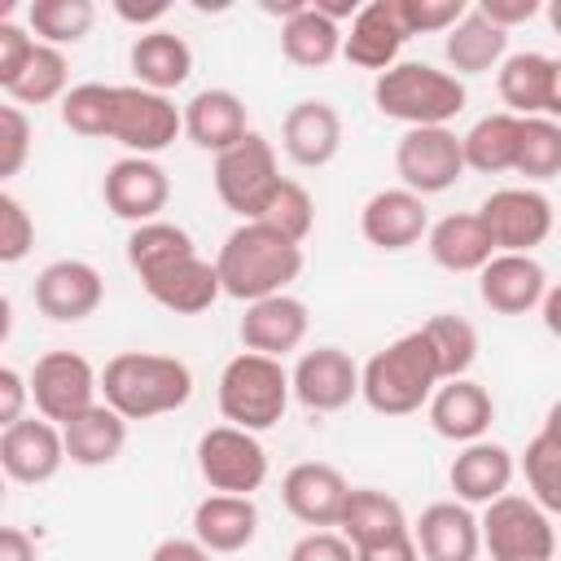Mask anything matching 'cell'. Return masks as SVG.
<instances>
[{"instance_id":"6da1fadb","label":"cell","mask_w":561,"mask_h":561,"mask_svg":"<svg viewBox=\"0 0 561 561\" xmlns=\"http://www.w3.org/2000/svg\"><path fill=\"white\" fill-rule=\"evenodd\" d=\"M215 267H219L224 294L250 307L259 298L285 294L289 280H298V272H302V245L285 241L280 232H272L259 219H245V224H237L224 237Z\"/></svg>"},{"instance_id":"7a4b0ae2","label":"cell","mask_w":561,"mask_h":561,"mask_svg":"<svg viewBox=\"0 0 561 561\" xmlns=\"http://www.w3.org/2000/svg\"><path fill=\"white\" fill-rule=\"evenodd\" d=\"M101 394L127 421H153V416L180 412L193 399V373L175 355L118 351L101 368Z\"/></svg>"},{"instance_id":"3957f363","label":"cell","mask_w":561,"mask_h":561,"mask_svg":"<svg viewBox=\"0 0 561 561\" xmlns=\"http://www.w3.org/2000/svg\"><path fill=\"white\" fill-rule=\"evenodd\" d=\"M438 386H443V373H438L425 329L394 337L359 368V394L381 416H412V412L430 408Z\"/></svg>"},{"instance_id":"277c9868","label":"cell","mask_w":561,"mask_h":561,"mask_svg":"<svg viewBox=\"0 0 561 561\" xmlns=\"http://www.w3.org/2000/svg\"><path fill=\"white\" fill-rule=\"evenodd\" d=\"M469 92L451 70L425 61H399L373 83V105L403 127H447L465 110Z\"/></svg>"},{"instance_id":"5b68a950","label":"cell","mask_w":561,"mask_h":561,"mask_svg":"<svg viewBox=\"0 0 561 561\" xmlns=\"http://www.w3.org/2000/svg\"><path fill=\"white\" fill-rule=\"evenodd\" d=\"M289 399H294V381L285 364L272 355L241 351L219 373V412L237 430H250V434L272 430L285 416Z\"/></svg>"},{"instance_id":"8992f818","label":"cell","mask_w":561,"mask_h":561,"mask_svg":"<svg viewBox=\"0 0 561 561\" xmlns=\"http://www.w3.org/2000/svg\"><path fill=\"white\" fill-rule=\"evenodd\" d=\"M280 180L285 175L276 167V149L259 131H250L241 145H232V149H224L215 158V193L232 215H241V224L259 219L267 210V202L280 188Z\"/></svg>"},{"instance_id":"52a82bcc","label":"cell","mask_w":561,"mask_h":561,"mask_svg":"<svg viewBox=\"0 0 561 561\" xmlns=\"http://www.w3.org/2000/svg\"><path fill=\"white\" fill-rule=\"evenodd\" d=\"M482 522V548L491 561H552L557 552V530L552 513H543L530 495H500L486 504Z\"/></svg>"},{"instance_id":"ba28073f","label":"cell","mask_w":561,"mask_h":561,"mask_svg":"<svg viewBox=\"0 0 561 561\" xmlns=\"http://www.w3.org/2000/svg\"><path fill=\"white\" fill-rule=\"evenodd\" d=\"M101 373L79 355V351H48L31 368V403L44 421L70 425L88 408H96Z\"/></svg>"},{"instance_id":"9c48e42d","label":"cell","mask_w":561,"mask_h":561,"mask_svg":"<svg viewBox=\"0 0 561 561\" xmlns=\"http://www.w3.org/2000/svg\"><path fill=\"white\" fill-rule=\"evenodd\" d=\"M197 469L219 495H250L267 482V447L259 434L237 425H215L197 438Z\"/></svg>"},{"instance_id":"30bf717a","label":"cell","mask_w":561,"mask_h":561,"mask_svg":"<svg viewBox=\"0 0 561 561\" xmlns=\"http://www.w3.org/2000/svg\"><path fill=\"white\" fill-rule=\"evenodd\" d=\"M184 131V110L167 92H149L140 83H118L114 96V127L110 140H118L136 158L162 153Z\"/></svg>"},{"instance_id":"8fae6325","label":"cell","mask_w":561,"mask_h":561,"mask_svg":"<svg viewBox=\"0 0 561 561\" xmlns=\"http://www.w3.org/2000/svg\"><path fill=\"white\" fill-rule=\"evenodd\" d=\"M394 171L403 188L434 197L447 193L469 167H465V145L451 127H408L394 145Z\"/></svg>"},{"instance_id":"7c38bea8","label":"cell","mask_w":561,"mask_h":561,"mask_svg":"<svg viewBox=\"0 0 561 561\" xmlns=\"http://www.w3.org/2000/svg\"><path fill=\"white\" fill-rule=\"evenodd\" d=\"M495 254H530L535 245H543L552 237V202L539 188H495L482 206H478Z\"/></svg>"},{"instance_id":"4fadbf2b","label":"cell","mask_w":561,"mask_h":561,"mask_svg":"<svg viewBox=\"0 0 561 561\" xmlns=\"http://www.w3.org/2000/svg\"><path fill=\"white\" fill-rule=\"evenodd\" d=\"M66 460H70L66 456V434H61V425H53L44 416H22L18 425L0 430V465L22 486L53 482Z\"/></svg>"},{"instance_id":"5bb4252c","label":"cell","mask_w":561,"mask_h":561,"mask_svg":"<svg viewBox=\"0 0 561 561\" xmlns=\"http://www.w3.org/2000/svg\"><path fill=\"white\" fill-rule=\"evenodd\" d=\"M289 381L307 412H342L359 394V364L342 346H316L298 355Z\"/></svg>"},{"instance_id":"9a60e30c","label":"cell","mask_w":561,"mask_h":561,"mask_svg":"<svg viewBox=\"0 0 561 561\" xmlns=\"http://www.w3.org/2000/svg\"><path fill=\"white\" fill-rule=\"evenodd\" d=\"M280 500H285V508H289L302 526L329 530V526L342 522V508H346V500H351V482L342 478V469H333V465H324V460H302V465H294V469L285 473Z\"/></svg>"},{"instance_id":"2e32d148","label":"cell","mask_w":561,"mask_h":561,"mask_svg":"<svg viewBox=\"0 0 561 561\" xmlns=\"http://www.w3.org/2000/svg\"><path fill=\"white\" fill-rule=\"evenodd\" d=\"M101 197H105V206H110L118 219H127V224H153L158 210H162L167 197H171V180H167V171H162L153 158L127 153V158H118V162L105 171Z\"/></svg>"},{"instance_id":"e0dca14e","label":"cell","mask_w":561,"mask_h":561,"mask_svg":"<svg viewBox=\"0 0 561 561\" xmlns=\"http://www.w3.org/2000/svg\"><path fill=\"white\" fill-rule=\"evenodd\" d=\"M105 298V280L83 259H57L35 276V307L57 324L88 320Z\"/></svg>"},{"instance_id":"ac0fdd59","label":"cell","mask_w":561,"mask_h":561,"mask_svg":"<svg viewBox=\"0 0 561 561\" xmlns=\"http://www.w3.org/2000/svg\"><path fill=\"white\" fill-rule=\"evenodd\" d=\"M359 232L368 245L377 250H408L416 245L421 237H430V210H425V197L412 193V188H381L364 202L359 210Z\"/></svg>"},{"instance_id":"d6986e66","label":"cell","mask_w":561,"mask_h":561,"mask_svg":"<svg viewBox=\"0 0 561 561\" xmlns=\"http://www.w3.org/2000/svg\"><path fill=\"white\" fill-rule=\"evenodd\" d=\"M311 329V316H307V302L294 298V294H272V298H259L245 307L237 333H241V346L254 351V355H289L302 346Z\"/></svg>"},{"instance_id":"ffe728a7","label":"cell","mask_w":561,"mask_h":561,"mask_svg":"<svg viewBox=\"0 0 561 561\" xmlns=\"http://www.w3.org/2000/svg\"><path fill=\"white\" fill-rule=\"evenodd\" d=\"M403 44H408V31L399 22L394 0H368L359 4V13L351 18V31L342 35V57L359 70L386 75L390 66H399Z\"/></svg>"},{"instance_id":"44dd1931","label":"cell","mask_w":561,"mask_h":561,"mask_svg":"<svg viewBox=\"0 0 561 561\" xmlns=\"http://www.w3.org/2000/svg\"><path fill=\"white\" fill-rule=\"evenodd\" d=\"M548 294V272L535 254H495L478 272V298L495 316H526L543 302Z\"/></svg>"},{"instance_id":"7402d4cb","label":"cell","mask_w":561,"mask_h":561,"mask_svg":"<svg viewBox=\"0 0 561 561\" xmlns=\"http://www.w3.org/2000/svg\"><path fill=\"white\" fill-rule=\"evenodd\" d=\"M412 539L421 548V561H478L482 552V522L460 500H438L421 508Z\"/></svg>"},{"instance_id":"603a6c76","label":"cell","mask_w":561,"mask_h":561,"mask_svg":"<svg viewBox=\"0 0 561 561\" xmlns=\"http://www.w3.org/2000/svg\"><path fill=\"white\" fill-rule=\"evenodd\" d=\"M280 149L289 153V162H298L307 171L329 167L342 149V114L320 96L289 105V114L280 123Z\"/></svg>"},{"instance_id":"cb8c5ba5","label":"cell","mask_w":561,"mask_h":561,"mask_svg":"<svg viewBox=\"0 0 561 561\" xmlns=\"http://www.w3.org/2000/svg\"><path fill=\"white\" fill-rule=\"evenodd\" d=\"M517 473V460L504 443H491V438H478V443H465L447 469V482L456 491L460 504H491L500 495H508V482Z\"/></svg>"},{"instance_id":"d4e9b609","label":"cell","mask_w":561,"mask_h":561,"mask_svg":"<svg viewBox=\"0 0 561 561\" xmlns=\"http://www.w3.org/2000/svg\"><path fill=\"white\" fill-rule=\"evenodd\" d=\"M140 285H145V294H149L158 307H167V311H175V316H202V311H210L215 298L224 294L219 267L206 263L202 254H184V259L167 263L162 272L145 276Z\"/></svg>"},{"instance_id":"484cf974","label":"cell","mask_w":561,"mask_h":561,"mask_svg":"<svg viewBox=\"0 0 561 561\" xmlns=\"http://www.w3.org/2000/svg\"><path fill=\"white\" fill-rule=\"evenodd\" d=\"M495 421V399L486 394V386L469 381V377H456V381H443L430 399V425L438 438L447 443H478L486 438Z\"/></svg>"},{"instance_id":"4316f807","label":"cell","mask_w":561,"mask_h":561,"mask_svg":"<svg viewBox=\"0 0 561 561\" xmlns=\"http://www.w3.org/2000/svg\"><path fill=\"white\" fill-rule=\"evenodd\" d=\"M184 131L197 149H210L215 158L232 145H241L250 136V118H245V101L228 88H202L188 105H184Z\"/></svg>"},{"instance_id":"83f0119b","label":"cell","mask_w":561,"mask_h":561,"mask_svg":"<svg viewBox=\"0 0 561 561\" xmlns=\"http://www.w3.org/2000/svg\"><path fill=\"white\" fill-rule=\"evenodd\" d=\"M500 101L517 118H548L557 92V57L548 53H508L495 75Z\"/></svg>"},{"instance_id":"f1b7e54d","label":"cell","mask_w":561,"mask_h":561,"mask_svg":"<svg viewBox=\"0 0 561 561\" xmlns=\"http://www.w3.org/2000/svg\"><path fill=\"white\" fill-rule=\"evenodd\" d=\"M425 250L443 272H482L495 259V241L478 210H456L430 224Z\"/></svg>"},{"instance_id":"f546056e","label":"cell","mask_w":561,"mask_h":561,"mask_svg":"<svg viewBox=\"0 0 561 561\" xmlns=\"http://www.w3.org/2000/svg\"><path fill=\"white\" fill-rule=\"evenodd\" d=\"M259 535V508L250 495H206L193 508V539L210 552H241Z\"/></svg>"},{"instance_id":"4dcf8cb0","label":"cell","mask_w":561,"mask_h":561,"mask_svg":"<svg viewBox=\"0 0 561 561\" xmlns=\"http://www.w3.org/2000/svg\"><path fill=\"white\" fill-rule=\"evenodd\" d=\"M443 57H447V66L456 70V79H460V75H486V70L504 66V57H508V31L495 26V22L473 4V9L443 35Z\"/></svg>"},{"instance_id":"1f68e13d","label":"cell","mask_w":561,"mask_h":561,"mask_svg":"<svg viewBox=\"0 0 561 561\" xmlns=\"http://www.w3.org/2000/svg\"><path fill=\"white\" fill-rule=\"evenodd\" d=\"M127 66H131V75H136L140 88H149V92H175L193 75V48L175 31H145V35L131 39Z\"/></svg>"},{"instance_id":"d6a6232c","label":"cell","mask_w":561,"mask_h":561,"mask_svg":"<svg viewBox=\"0 0 561 561\" xmlns=\"http://www.w3.org/2000/svg\"><path fill=\"white\" fill-rule=\"evenodd\" d=\"M61 434H66L70 465L101 469V465H114L123 456V447H127V416L114 412L110 403H96L83 416H75L70 425H61Z\"/></svg>"},{"instance_id":"836d02e7","label":"cell","mask_w":561,"mask_h":561,"mask_svg":"<svg viewBox=\"0 0 561 561\" xmlns=\"http://www.w3.org/2000/svg\"><path fill=\"white\" fill-rule=\"evenodd\" d=\"M337 530L351 539V548H373V543H386V539H399L408 535V513L394 495L386 491H373V486H351V500L342 508V522Z\"/></svg>"},{"instance_id":"e575fe53","label":"cell","mask_w":561,"mask_h":561,"mask_svg":"<svg viewBox=\"0 0 561 561\" xmlns=\"http://www.w3.org/2000/svg\"><path fill=\"white\" fill-rule=\"evenodd\" d=\"M465 167L478 175H500V171H517V149H522V118L500 110L478 118L465 136Z\"/></svg>"},{"instance_id":"d590c367","label":"cell","mask_w":561,"mask_h":561,"mask_svg":"<svg viewBox=\"0 0 561 561\" xmlns=\"http://www.w3.org/2000/svg\"><path fill=\"white\" fill-rule=\"evenodd\" d=\"M342 26L329 22L311 0L302 13H294L289 22H280V53L285 61L302 66V70H324L337 53H342Z\"/></svg>"},{"instance_id":"8d00e7d4","label":"cell","mask_w":561,"mask_h":561,"mask_svg":"<svg viewBox=\"0 0 561 561\" xmlns=\"http://www.w3.org/2000/svg\"><path fill=\"white\" fill-rule=\"evenodd\" d=\"M66 79H70L66 53L53 48V44H35L31 61L4 83V96H9L13 105H48V101H61V96L70 92Z\"/></svg>"},{"instance_id":"74e56055","label":"cell","mask_w":561,"mask_h":561,"mask_svg":"<svg viewBox=\"0 0 561 561\" xmlns=\"http://www.w3.org/2000/svg\"><path fill=\"white\" fill-rule=\"evenodd\" d=\"M184 254H197V250H193V237H188L180 224H171V219L136 224L131 237H127V263H131V272H136L140 280L153 276V272H162L167 263H175V259H184Z\"/></svg>"},{"instance_id":"f35d334b","label":"cell","mask_w":561,"mask_h":561,"mask_svg":"<svg viewBox=\"0 0 561 561\" xmlns=\"http://www.w3.org/2000/svg\"><path fill=\"white\" fill-rule=\"evenodd\" d=\"M421 329H425V337L434 346L443 381H456V377H465L473 368V359H478V329L465 316L443 311V316H430Z\"/></svg>"},{"instance_id":"ab89813d","label":"cell","mask_w":561,"mask_h":561,"mask_svg":"<svg viewBox=\"0 0 561 561\" xmlns=\"http://www.w3.org/2000/svg\"><path fill=\"white\" fill-rule=\"evenodd\" d=\"M26 22L39 35V44L61 48V44H79L92 31L96 4L92 0H35L26 9Z\"/></svg>"},{"instance_id":"60d3db41","label":"cell","mask_w":561,"mask_h":561,"mask_svg":"<svg viewBox=\"0 0 561 561\" xmlns=\"http://www.w3.org/2000/svg\"><path fill=\"white\" fill-rule=\"evenodd\" d=\"M114 96H118V83H79L61 96V123L75 131V136H88V140H110V127H114Z\"/></svg>"},{"instance_id":"b9f144b4","label":"cell","mask_w":561,"mask_h":561,"mask_svg":"<svg viewBox=\"0 0 561 561\" xmlns=\"http://www.w3.org/2000/svg\"><path fill=\"white\" fill-rule=\"evenodd\" d=\"M522 473H526V486H530V500L543 508V513H557L561 517V443L552 434H535L522 451Z\"/></svg>"},{"instance_id":"7bdbcfd3","label":"cell","mask_w":561,"mask_h":561,"mask_svg":"<svg viewBox=\"0 0 561 561\" xmlns=\"http://www.w3.org/2000/svg\"><path fill=\"white\" fill-rule=\"evenodd\" d=\"M259 224H267V228L280 232L285 241L302 245V241L311 237V228H316V202H311V193H307L298 180H280V188L272 193V202H267V210L259 215Z\"/></svg>"},{"instance_id":"ee69618b","label":"cell","mask_w":561,"mask_h":561,"mask_svg":"<svg viewBox=\"0 0 561 561\" xmlns=\"http://www.w3.org/2000/svg\"><path fill=\"white\" fill-rule=\"evenodd\" d=\"M517 175H526V180L561 175V123H552V118H522Z\"/></svg>"},{"instance_id":"f6af8a7d","label":"cell","mask_w":561,"mask_h":561,"mask_svg":"<svg viewBox=\"0 0 561 561\" xmlns=\"http://www.w3.org/2000/svg\"><path fill=\"white\" fill-rule=\"evenodd\" d=\"M394 9H399V22L412 39V35H434V31L447 35L473 4H465V0H394Z\"/></svg>"},{"instance_id":"bcb514c9","label":"cell","mask_w":561,"mask_h":561,"mask_svg":"<svg viewBox=\"0 0 561 561\" xmlns=\"http://www.w3.org/2000/svg\"><path fill=\"white\" fill-rule=\"evenodd\" d=\"M35 245V219L31 210L13 197L0 193V263H22Z\"/></svg>"},{"instance_id":"7dc6e473","label":"cell","mask_w":561,"mask_h":561,"mask_svg":"<svg viewBox=\"0 0 561 561\" xmlns=\"http://www.w3.org/2000/svg\"><path fill=\"white\" fill-rule=\"evenodd\" d=\"M31 118L22 114V105H0V175H18L31 158Z\"/></svg>"},{"instance_id":"c3c4849f","label":"cell","mask_w":561,"mask_h":561,"mask_svg":"<svg viewBox=\"0 0 561 561\" xmlns=\"http://www.w3.org/2000/svg\"><path fill=\"white\" fill-rule=\"evenodd\" d=\"M289 561H355V548L342 530H307L289 548Z\"/></svg>"},{"instance_id":"681fc988","label":"cell","mask_w":561,"mask_h":561,"mask_svg":"<svg viewBox=\"0 0 561 561\" xmlns=\"http://www.w3.org/2000/svg\"><path fill=\"white\" fill-rule=\"evenodd\" d=\"M35 44H39V39H31L26 26H18V22H0V88L31 61Z\"/></svg>"},{"instance_id":"f907efd6","label":"cell","mask_w":561,"mask_h":561,"mask_svg":"<svg viewBox=\"0 0 561 561\" xmlns=\"http://www.w3.org/2000/svg\"><path fill=\"white\" fill-rule=\"evenodd\" d=\"M31 399V377H22L13 364L0 368V430L22 421V408Z\"/></svg>"},{"instance_id":"816d5d0a","label":"cell","mask_w":561,"mask_h":561,"mask_svg":"<svg viewBox=\"0 0 561 561\" xmlns=\"http://www.w3.org/2000/svg\"><path fill=\"white\" fill-rule=\"evenodd\" d=\"M478 9H482L495 26L513 31V26H522V22H530V18L539 13V0H478Z\"/></svg>"},{"instance_id":"f5cc1de1","label":"cell","mask_w":561,"mask_h":561,"mask_svg":"<svg viewBox=\"0 0 561 561\" xmlns=\"http://www.w3.org/2000/svg\"><path fill=\"white\" fill-rule=\"evenodd\" d=\"M355 561H421V548H416V539H412V530H408V535H399V539L359 548Z\"/></svg>"},{"instance_id":"db71d44e","label":"cell","mask_w":561,"mask_h":561,"mask_svg":"<svg viewBox=\"0 0 561 561\" xmlns=\"http://www.w3.org/2000/svg\"><path fill=\"white\" fill-rule=\"evenodd\" d=\"M149 561H210V548H202L197 539L171 535V539H162V543L149 552Z\"/></svg>"},{"instance_id":"11a10c76","label":"cell","mask_w":561,"mask_h":561,"mask_svg":"<svg viewBox=\"0 0 561 561\" xmlns=\"http://www.w3.org/2000/svg\"><path fill=\"white\" fill-rule=\"evenodd\" d=\"M0 561H35V539L22 526L0 530Z\"/></svg>"},{"instance_id":"9f6ffc18","label":"cell","mask_w":561,"mask_h":561,"mask_svg":"<svg viewBox=\"0 0 561 561\" xmlns=\"http://www.w3.org/2000/svg\"><path fill=\"white\" fill-rule=\"evenodd\" d=\"M114 13H118L123 22H131V26H153V22H162V18L171 13V4H167V0H158V4H127V0H118Z\"/></svg>"},{"instance_id":"6f0895ef","label":"cell","mask_w":561,"mask_h":561,"mask_svg":"<svg viewBox=\"0 0 561 561\" xmlns=\"http://www.w3.org/2000/svg\"><path fill=\"white\" fill-rule=\"evenodd\" d=\"M539 316H543V329L552 337H561V285H548V294L539 302Z\"/></svg>"},{"instance_id":"680465c9","label":"cell","mask_w":561,"mask_h":561,"mask_svg":"<svg viewBox=\"0 0 561 561\" xmlns=\"http://www.w3.org/2000/svg\"><path fill=\"white\" fill-rule=\"evenodd\" d=\"M543 434H552V438L561 443V399L548 408V416H543Z\"/></svg>"},{"instance_id":"91938a15","label":"cell","mask_w":561,"mask_h":561,"mask_svg":"<svg viewBox=\"0 0 561 561\" xmlns=\"http://www.w3.org/2000/svg\"><path fill=\"white\" fill-rule=\"evenodd\" d=\"M548 22H552V31L561 35V0H552V4H548Z\"/></svg>"},{"instance_id":"94428289","label":"cell","mask_w":561,"mask_h":561,"mask_svg":"<svg viewBox=\"0 0 561 561\" xmlns=\"http://www.w3.org/2000/svg\"><path fill=\"white\" fill-rule=\"evenodd\" d=\"M557 66H561V61H557Z\"/></svg>"}]
</instances>
